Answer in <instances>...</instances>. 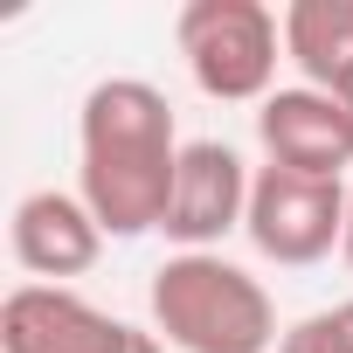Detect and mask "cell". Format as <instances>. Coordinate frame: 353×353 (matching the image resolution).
I'll return each instance as SVG.
<instances>
[{"mask_svg": "<svg viewBox=\"0 0 353 353\" xmlns=\"http://www.w3.org/2000/svg\"><path fill=\"white\" fill-rule=\"evenodd\" d=\"M181 132H173L166 90L145 77H104L90 83L77 111V194L104 222V236H152L173 201L181 173Z\"/></svg>", "mask_w": 353, "mask_h": 353, "instance_id": "6da1fadb", "label": "cell"}, {"mask_svg": "<svg viewBox=\"0 0 353 353\" xmlns=\"http://www.w3.org/2000/svg\"><path fill=\"white\" fill-rule=\"evenodd\" d=\"M145 305H152V332L173 353H270L284 339L263 277H250L222 250H173L152 270Z\"/></svg>", "mask_w": 353, "mask_h": 353, "instance_id": "7a4b0ae2", "label": "cell"}, {"mask_svg": "<svg viewBox=\"0 0 353 353\" xmlns=\"http://www.w3.org/2000/svg\"><path fill=\"white\" fill-rule=\"evenodd\" d=\"M173 42L201 97L215 104H263L284 63V14L263 0H188L173 14Z\"/></svg>", "mask_w": 353, "mask_h": 353, "instance_id": "3957f363", "label": "cell"}, {"mask_svg": "<svg viewBox=\"0 0 353 353\" xmlns=\"http://www.w3.org/2000/svg\"><path fill=\"white\" fill-rule=\"evenodd\" d=\"M346 181H319V173H291V166H256V188H250V250L263 263H284V270H305V263H325L339 243H346Z\"/></svg>", "mask_w": 353, "mask_h": 353, "instance_id": "277c9868", "label": "cell"}, {"mask_svg": "<svg viewBox=\"0 0 353 353\" xmlns=\"http://www.w3.org/2000/svg\"><path fill=\"white\" fill-rule=\"evenodd\" d=\"M0 353H166V339L70 284H14L0 305Z\"/></svg>", "mask_w": 353, "mask_h": 353, "instance_id": "5b68a950", "label": "cell"}, {"mask_svg": "<svg viewBox=\"0 0 353 353\" xmlns=\"http://www.w3.org/2000/svg\"><path fill=\"white\" fill-rule=\"evenodd\" d=\"M250 188H256V173L243 166L236 145H222V139H188L159 236H166L173 250H215L222 236H236V229L250 222Z\"/></svg>", "mask_w": 353, "mask_h": 353, "instance_id": "8992f818", "label": "cell"}, {"mask_svg": "<svg viewBox=\"0 0 353 353\" xmlns=\"http://www.w3.org/2000/svg\"><path fill=\"white\" fill-rule=\"evenodd\" d=\"M256 139H263V159L291 173L346 181L353 166V118L332 90H312V83H277L256 104Z\"/></svg>", "mask_w": 353, "mask_h": 353, "instance_id": "52a82bcc", "label": "cell"}, {"mask_svg": "<svg viewBox=\"0 0 353 353\" xmlns=\"http://www.w3.org/2000/svg\"><path fill=\"white\" fill-rule=\"evenodd\" d=\"M104 222L90 215L83 194H63V188H35L14 201V222H8V250L14 263L28 270V284H70L83 277L97 256H104Z\"/></svg>", "mask_w": 353, "mask_h": 353, "instance_id": "ba28073f", "label": "cell"}, {"mask_svg": "<svg viewBox=\"0 0 353 353\" xmlns=\"http://www.w3.org/2000/svg\"><path fill=\"white\" fill-rule=\"evenodd\" d=\"M284 63H298V77L312 90H339L353 77V0H291Z\"/></svg>", "mask_w": 353, "mask_h": 353, "instance_id": "9c48e42d", "label": "cell"}, {"mask_svg": "<svg viewBox=\"0 0 353 353\" xmlns=\"http://www.w3.org/2000/svg\"><path fill=\"white\" fill-rule=\"evenodd\" d=\"M277 353H353V298L346 305H325V312H312L298 325H284Z\"/></svg>", "mask_w": 353, "mask_h": 353, "instance_id": "30bf717a", "label": "cell"}, {"mask_svg": "<svg viewBox=\"0 0 353 353\" xmlns=\"http://www.w3.org/2000/svg\"><path fill=\"white\" fill-rule=\"evenodd\" d=\"M339 256H346V270H353V194H346V243H339Z\"/></svg>", "mask_w": 353, "mask_h": 353, "instance_id": "8fae6325", "label": "cell"}, {"mask_svg": "<svg viewBox=\"0 0 353 353\" xmlns=\"http://www.w3.org/2000/svg\"><path fill=\"white\" fill-rule=\"evenodd\" d=\"M332 97H339V104H346V118H353V77H346V83H339Z\"/></svg>", "mask_w": 353, "mask_h": 353, "instance_id": "7c38bea8", "label": "cell"}]
</instances>
